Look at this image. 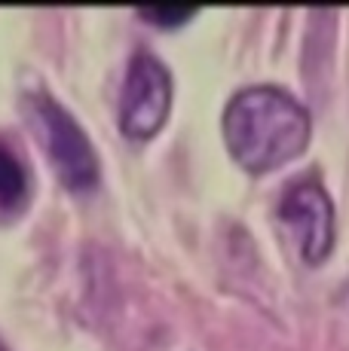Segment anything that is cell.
<instances>
[{
	"instance_id": "1",
	"label": "cell",
	"mask_w": 349,
	"mask_h": 351,
	"mask_svg": "<svg viewBox=\"0 0 349 351\" xmlns=\"http://www.w3.org/2000/svg\"><path fill=\"white\" fill-rule=\"evenodd\" d=\"M224 141L245 171H273L306 150L310 113L279 86H248L224 107Z\"/></svg>"
},
{
	"instance_id": "2",
	"label": "cell",
	"mask_w": 349,
	"mask_h": 351,
	"mask_svg": "<svg viewBox=\"0 0 349 351\" xmlns=\"http://www.w3.org/2000/svg\"><path fill=\"white\" fill-rule=\"evenodd\" d=\"M28 113L62 184L80 193L92 190L98 184V156L77 119L52 95H34L28 101Z\"/></svg>"
},
{
	"instance_id": "3",
	"label": "cell",
	"mask_w": 349,
	"mask_h": 351,
	"mask_svg": "<svg viewBox=\"0 0 349 351\" xmlns=\"http://www.w3.org/2000/svg\"><path fill=\"white\" fill-rule=\"evenodd\" d=\"M172 110V73L150 52H135L120 92V128L126 138L147 141L166 125Z\"/></svg>"
},
{
	"instance_id": "4",
	"label": "cell",
	"mask_w": 349,
	"mask_h": 351,
	"mask_svg": "<svg viewBox=\"0 0 349 351\" xmlns=\"http://www.w3.org/2000/svg\"><path fill=\"white\" fill-rule=\"evenodd\" d=\"M279 220L306 263H322L334 247V202L319 180H297L279 199Z\"/></svg>"
},
{
	"instance_id": "5",
	"label": "cell",
	"mask_w": 349,
	"mask_h": 351,
	"mask_svg": "<svg viewBox=\"0 0 349 351\" xmlns=\"http://www.w3.org/2000/svg\"><path fill=\"white\" fill-rule=\"evenodd\" d=\"M28 199V171L19 162V156L0 141V205L3 208H19Z\"/></svg>"
},
{
	"instance_id": "6",
	"label": "cell",
	"mask_w": 349,
	"mask_h": 351,
	"mask_svg": "<svg viewBox=\"0 0 349 351\" xmlns=\"http://www.w3.org/2000/svg\"><path fill=\"white\" fill-rule=\"evenodd\" d=\"M138 12H141V19L159 25V28H178V25L190 22V19L196 16L193 6H144V10H138Z\"/></svg>"
}]
</instances>
